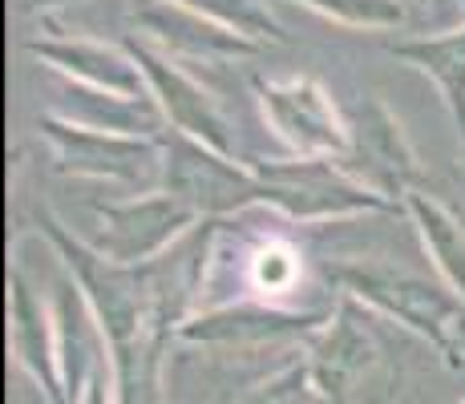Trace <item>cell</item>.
<instances>
[{
	"label": "cell",
	"instance_id": "cell-20",
	"mask_svg": "<svg viewBox=\"0 0 465 404\" xmlns=\"http://www.w3.org/2000/svg\"><path fill=\"white\" fill-rule=\"evenodd\" d=\"M65 5H82V0H25L29 13H49V8H65Z\"/></svg>",
	"mask_w": 465,
	"mask_h": 404
},
{
	"label": "cell",
	"instance_id": "cell-6",
	"mask_svg": "<svg viewBox=\"0 0 465 404\" xmlns=\"http://www.w3.org/2000/svg\"><path fill=\"white\" fill-rule=\"evenodd\" d=\"M308 368L320 397L332 404H356L372 389L384 368V348L356 300L340 303L336 316H328L324 328L312 336Z\"/></svg>",
	"mask_w": 465,
	"mask_h": 404
},
{
	"label": "cell",
	"instance_id": "cell-1",
	"mask_svg": "<svg viewBox=\"0 0 465 404\" xmlns=\"http://www.w3.org/2000/svg\"><path fill=\"white\" fill-rule=\"evenodd\" d=\"M332 280L348 291V300L381 311V316L405 323L445 356L458 352V336L465 328V300L450 283H437L429 275L405 271V267L377 263V259H356L340 263Z\"/></svg>",
	"mask_w": 465,
	"mask_h": 404
},
{
	"label": "cell",
	"instance_id": "cell-21",
	"mask_svg": "<svg viewBox=\"0 0 465 404\" xmlns=\"http://www.w3.org/2000/svg\"><path fill=\"white\" fill-rule=\"evenodd\" d=\"M458 352L465 356V328H461V336H458Z\"/></svg>",
	"mask_w": 465,
	"mask_h": 404
},
{
	"label": "cell",
	"instance_id": "cell-7",
	"mask_svg": "<svg viewBox=\"0 0 465 404\" xmlns=\"http://www.w3.org/2000/svg\"><path fill=\"white\" fill-rule=\"evenodd\" d=\"M259 105L283 142L303 158L352 154V125L340 118L328 89L312 77L259 81Z\"/></svg>",
	"mask_w": 465,
	"mask_h": 404
},
{
	"label": "cell",
	"instance_id": "cell-13",
	"mask_svg": "<svg viewBox=\"0 0 465 404\" xmlns=\"http://www.w3.org/2000/svg\"><path fill=\"white\" fill-rule=\"evenodd\" d=\"M352 154L369 162L372 178H381V186H405L417 178L413 150L401 133V122L381 102H369L361 110V125L352 130Z\"/></svg>",
	"mask_w": 465,
	"mask_h": 404
},
{
	"label": "cell",
	"instance_id": "cell-4",
	"mask_svg": "<svg viewBox=\"0 0 465 404\" xmlns=\"http://www.w3.org/2000/svg\"><path fill=\"white\" fill-rule=\"evenodd\" d=\"M259 199L280 206L292 219H340V214L384 211V194L377 186H364L356 178L332 170V158H303L259 166Z\"/></svg>",
	"mask_w": 465,
	"mask_h": 404
},
{
	"label": "cell",
	"instance_id": "cell-9",
	"mask_svg": "<svg viewBox=\"0 0 465 404\" xmlns=\"http://www.w3.org/2000/svg\"><path fill=\"white\" fill-rule=\"evenodd\" d=\"M134 21H138L142 33H150V41L191 61H239L255 57L263 49L259 41L243 37V33L227 29V25L211 21V16L194 13L186 5H174V0H138Z\"/></svg>",
	"mask_w": 465,
	"mask_h": 404
},
{
	"label": "cell",
	"instance_id": "cell-14",
	"mask_svg": "<svg viewBox=\"0 0 465 404\" xmlns=\"http://www.w3.org/2000/svg\"><path fill=\"white\" fill-rule=\"evenodd\" d=\"M392 53L437 81L453 122H458V130L465 133V25L453 33H437V37L397 41Z\"/></svg>",
	"mask_w": 465,
	"mask_h": 404
},
{
	"label": "cell",
	"instance_id": "cell-18",
	"mask_svg": "<svg viewBox=\"0 0 465 404\" xmlns=\"http://www.w3.org/2000/svg\"><path fill=\"white\" fill-rule=\"evenodd\" d=\"M239 404H324L316 380H312L308 360H296L288 368H280L275 376H267L263 384H255Z\"/></svg>",
	"mask_w": 465,
	"mask_h": 404
},
{
	"label": "cell",
	"instance_id": "cell-15",
	"mask_svg": "<svg viewBox=\"0 0 465 404\" xmlns=\"http://www.w3.org/2000/svg\"><path fill=\"white\" fill-rule=\"evenodd\" d=\"M405 206H409V214H413L417 231H421L425 251L433 255L441 280L465 300V231H461V222L453 219L450 206H441L425 191H409Z\"/></svg>",
	"mask_w": 465,
	"mask_h": 404
},
{
	"label": "cell",
	"instance_id": "cell-8",
	"mask_svg": "<svg viewBox=\"0 0 465 404\" xmlns=\"http://www.w3.org/2000/svg\"><path fill=\"white\" fill-rule=\"evenodd\" d=\"M126 53L138 61L142 74H146L150 94H154V102L163 105L166 122H174L178 133H186V138L203 142V146L219 150V154H227V158H239L235 154V138H231V125H227L219 102L211 97V89L203 85V81L183 74V69H178L163 49H154L150 41L130 37Z\"/></svg>",
	"mask_w": 465,
	"mask_h": 404
},
{
	"label": "cell",
	"instance_id": "cell-17",
	"mask_svg": "<svg viewBox=\"0 0 465 404\" xmlns=\"http://www.w3.org/2000/svg\"><path fill=\"white\" fill-rule=\"evenodd\" d=\"M312 13H324L352 29H401L409 25L405 0H300Z\"/></svg>",
	"mask_w": 465,
	"mask_h": 404
},
{
	"label": "cell",
	"instance_id": "cell-10",
	"mask_svg": "<svg viewBox=\"0 0 465 404\" xmlns=\"http://www.w3.org/2000/svg\"><path fill=\"white\" fill-rule=\"evenodd\" d=\"M328 323L320 311H283L263 303H235V308H214L203 316L178 323V340L186 344H223V348H259L280 344V340L316 336Z\"/></svg>",
	"mask_w": 465,
	"mask_h": 404
},
{
	"label": "cell",
	"instance_id": "cell-5",
	"mask_svg": "<svg viewBox=\"0 0 465 404\" xmlns=\"http://www.w3.org/2000/svg\"><path fill=\"white\" fill-rule=\"evenodd\" d=\"M97 219V239L89 242L94 251H102L105 259L122 267H142L150 259H158L170 242H178L191 231V222L199 214L191 206H183L170 194H134V199H105L94 206Z\"/></svg>",
	"mask_w": 465,
	"mask_h": 404
},
{
	"label": "cell",
	"instance_id": "cell-23",
	"mask_svg": "<svg viewBox=\"0 0 465 404\" xmlns=\"http://www.w3.org/2000/svg\"><path fill=\"white\" fill-rule=\"evenodd\" d=\"M461 404H465V400H461Z\"/></svg>",
	"mask_w": 465,
	"mask_h": 404
},
{
	"label": "cell",
	"instance_id": "cell-22",
	"mask_svg": "<svg viewBox=\"0 0 465 404\" xmlns=\"http://www.w3.org/2000/svg\"><path fill=\"white\" fill-rule=\"evenodd\" d=\"M433 5H437V8H445V5H450V0H433Z\"/></svg>",
	"mask_w": 465,
	"mask_h": 404
},
{
	"label": "cell",
	"instance_id": "cell-12",
	"mask_svg": "<svg viewBox=\"0 0 465 404\" xmlns=\"http://www.w3.org/2000/svg\"><path fill=\"white\" fill-rule=\"evenodd\" d=\"M8 340H13V356L33 380L49 404H65V389H61V360H57V323H49L37 291L25 283L21 271L8 280Z\"/></svg>",
	"mask_w": 465,
	"mask_h": 404
},
{
	"label": "cell",
	"instance_id": "cell-2",
	"mask_svg": "<svg viewBox=\"0 0 465 404\" xmlns=\"http://www.w3.org/2000/svg\"><path fill=\"white\" fill-rule=\"evenodd\" d=\"M41 130L57 150L61 166L77 178L134 186V191L146 194L163 182V138H130V133L94 130V125H77L61 113H45Z\"/></svg>",
	"mask_w": 465,
	"mask_h": 404
},
{
	"label": "cell",
	"instance_id": "cell-11",
	"mask_svg": "<svg viewBox=\"0 0 465 404\" xmlns=\"http://www.w3.org/2000/svg\"><path fill=\"white\" fill-rule=\"evenodd\" d=\"M25 49H29L33 57L49 61V69L74 77L77 85H85V89H102V94L130 97V102L154 97L146 85V74L138 69V61H134L130 53L114 49V44L82 41V37H45V41H29Z\"/></svg>",
	"mask_w": 465,
	"mask_h": 404
},
{
	"label": "cell",
	"instance_id": "cell-3",
	"mask_svg": "<svg viewBox=\"0 0 465 404\" xmlns=\"http://www.w3.org/2000/svg\"><path fill=\"white\" fill-rule=\"evenodd\" d=\"M158 191L191 206L194 214H223L252 206L259 199V174L239 166V158H227L186 133L163 138V182Z\"/></svg>",
	"mask_w": 465,
	"mask_h": 404
},
{
	"label": "cell",
	"instance_id": "cell-19",
	"mask_svg": "<svg viewBox=\"0 0 465 404\" xmlns=\"http://www.w3.org/2000/svg\"><path fill=\"white\" fill-rule=\"evenodd\" d=\"M82 404H118V392H114V368H105L102 376H94V384L85 389Z\"/></svg>",
	"mask_w": 465,
	"mask_h": 404
},
{
	"label": "cell",
	"instance_id": "cell-16",
	"mask_svg": "<svg viewBox=\"0 0 465 404\" xmlns=\"http://www.w3.org/2000/svg\"><path fill=\"white\" fill-rule=\"evenodd\" d=\"M174 5H186L194 8V13L211 16V21L227 25V29L243 33V37L252 41H283V29L280 21L272 16V8H267V0H174Z\"/></svg>",
	"mask_w": 465,
	"mask_h": 404
}]
</instances>
